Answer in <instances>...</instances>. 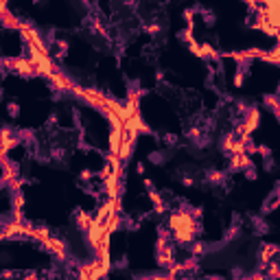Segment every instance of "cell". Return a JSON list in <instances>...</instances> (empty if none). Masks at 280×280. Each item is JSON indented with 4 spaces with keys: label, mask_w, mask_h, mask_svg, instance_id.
Wrapping results in <instances>:
<instances>
[{
    "label": "cell",
    "mask_w": 280,
    "mask_h": 280,
    "mask_svg": "<svg viewBox=\"0 0 280 280\" xmlns=\"http://www.w3.org/2000/svg\"><path fill=\"white\" fill-rule=\"evenodd\" d=\"M142 31L149 35H160L162 33V24L160 22H147L145 26H142Z\"/></svg>",
    "instance_id": "cell-11"
},
{
    "label": "cell",
    "mask_w": 280,
    "mask_h": 280,
    "mask_svg": "<svg viewBox=\"0 0 280 280\" xmlns=\"http://www.w3.org/2000/svg\"><path fill=\"white\" fill-rule=\"evenodd\" d=\"M278 245L276 243H265V245H261V250H258V258H261V265H265V263L274 261V258L278 256Z\"/></svg>",
    "instance_id": "cell-4"
},
{
    "label": "cell",
    "mask_w": 280,
    "mask_h": 280,
    "mask_svg": "<svg viewBox=\"0 0 280 280\" xmlns=\"http://www.w3.org/2000/svg\"><path fill=\"white\" fill-rule=\"evenodd\" d=\"M4 97V90H2V86H0V99H2Z\"/></svg>",
    "instance_id": "cell-18"
},
{
    "label": "cell",
    "mask_w": 280,
    "mask_h": 280,
    "mask_svg": "<svg viewBox=\"0 0 280 280\" xmlns=\"http://www.w3.org/2000/svg\"><path fill=\"white\" fill-rule=\"evenodd\" d=\"M206 182L208 184H215V186H224L225 182H228V173L225 171H208L206 173Z\"/></svg>",
    "instance_id": "cell-7"
},
{
    "label": "cell",
    "mask_w": 280,
    "mask_h": 280,
    "mask_svg": "<svg viewBox=\"0 0 280 280\" xmlns=\"http://www.w3.org/2000/svg\"><path fill=\"white\" fill-rule=\"evenodd\" d=\"M208 280H225V278H221V276H213V278H208Z\"/></svg>",
    "instance_id": "cell-17"
},
{
    "label": "cell",
    "mask_w": 280,
    "mask_h": 280,
    "mask_svg": "<svg viewBox=\"0 0 280 280\" xmlns=\"http://www.w3.org/2000/svg\"><path fill=\"white\" fill-rule=\"evenodd\" d=\"M239 234H241V225L239 224H232L230 228H225V232H224V241H234Z\"/></svg>",
    "instance_id": "cell-10"
},
{
    "label": "cell",
    "mask_w": 280,
    "mask_h": 280,
    "mask_svg": "<svg viewBox=\"0 0 280 280\" xmlns=\"http://www.w3.org/2000/svg\"><path fill=\"white\" fill-rule=\"evenodd\" d=\"M175 263V243H171V245H167L165 250H158L156 252V265L162 267V269H168Z\"/></svg>",
    "instance_id": "cell-3"
},
{
    "label": "cell",
    "mask_w": 280,
    "mask_h": 280,
    "mask_svg": "<svg viewBox=\"0 0 280 280\" xmlns=\"http://www.w3.org/2000/svg\"><path fill=\"white\" fill-rule=\"evenodd\" d=\"M7 112H9L11 118H18V116H20V105L15 103V101H9L7 103Z\"/></svg>",
    "instance_id": "cell-13"
},
{
    "label": "cell",
    "mask_w": 280,
    "mask_h": 280,
    "mask_svg": "<svg viewBox=\"0 0 280 280\" xmlns=\"http://www.w3.org/2000/svg\"><path fill=\"white\" fill-rule=\"evenodd\" d=\"M254 165V160H252V156H247V153H234V156L228 158V171L230 173H243L247 167Z\"/></svg>",
    "instance_id": "cell-2"
},
{
    "label": "cell",
    "mask_w": 280,
    "mask_h": 280,
    "mask_svg": "<svg viewBox=\"0 0 280 280\" xmlns=\"http://www.w3.org/2000/svg\"><path fill=\"white\" fill-rule=\"evenodd\" d=\"M136 173H138V175H145V165H142V162L136 165Z\"/></svg>",
    "instance_id": "cell-16"
},
{
    "label": "cell",
    "mask_w": 280,
    "mask_h": 280,
    "mask_svg": "<svg viewBox=\"0 0 280 280\" xmlns=\"http://www.w3.org/2000/svg\"><path fill=\"white\" fill-rule=\"evenodd\" d=\"M278 204H280V199H278V193H272V199H269L267 204H263V210H261V213H263V215H269V213H274V210L278 208Z\"/></svg>",
    "instance_id": "cell-9"
},
{
    "label": "cell",
    "mask_w": 280,
    "mask_h": 280,
    "mask_svg": "<svg viewBox=\"0 0 280 280\" xmlns=\"http://www.w3.org/2000/svg\"><path fill=\"white\" fill-rule=\"evenodd\" d=\"M165 156H167L165 151H151L149 153V162L151 165H162V162H165Z\"/></svg>",
    "instance_id": "cell-12"
},
{
    "label": "cell",
    "mask_w": 280,
    "mask_h": 280,
    "mask_svg": "<svg viewBox=\"0 0 280 280\" xmlns=\"http://www.w3.org/2000/svg\"><path fill=\"white\" fill-rule=\"evenodd\" d=\"M278 105H280V101H278V94L276 92H274V94H263V108L269 110V112L274 114V118H278V116H280Z\"/></svg>",
    "instance_id": "cell-6"
},
{
    "label": "cell",
    "mask_w": 280,
    "mask_h": 280,
    "mask_svg": "<svg viewBox=\"0 0 280 280\" xmlns=\"http://www.w3.org/2000/svg\"><path fill=\"white\" fill-rule=\"evenodd\" d=\"M188 247H191V256L193 258H199V256L208 254V243H206V241H197V239H195Z\"/></svg>",
    "instance_id": "cell-8"
},
{
    "label": "cell",
    "mask_w": 280,
    "mask_h": 280,
    "mask_svg": "<svg viewBox=\"0 0 280 280\" xmlns=\"http://www.w3.org/2000/svg\"><path fill=\"white\" fill-rule=\"evenodd\" d=\"M182 184H184V186H195V177L184 175V177H182Z\"/></svg>",
    "instance_id": "cell-15"
},
{
    "label": "cell",
    "mask_w": 280,
    "mask_h": 280,
    "mask_svg": "<svg viewBox=\"0 0 280 280\" xmlns=\"http://www.w3.org/2000/svg\"><path fill=\"white\" fill-rule=\"evenodd\" d=\"M75 225H77V230L88 232L90 228H92V215H90L88 210L79 208L77 213H75Z\"/></svg>",
    "instance_id": "cell-5"
},
{
    "label": "cell",
    "mask_w": 280,
    "mask_h": 280,
    "mask_svg": "<svg viewBox=\"0 0 280 280\" xmlns=\"http://www.w3.org/2000/svg\"><path fill=\"white\" fill-rule=\"evenodd\" d=\"M165 145H167V147H175V145H177V136L167 134V136H165Z\"/></svg>",
    "instance_id": "cell-14"
},
{
    "label": "cell",
    "mask_w": 280,
    "mask_h": 280,
    "mask_svg": "<svg viewBox=\"0 0 280 280\" xmlns=\"http://www.w3.org/2000/svg\"><path fill=\"white\" fill-rule=\"evenodd\" d=\"M42 247H44V250L49 252L53 261L61 263V265H64V263H68V245H66V241H64V239H59V236L51 234L49 239L42 243Z\"/></svg>",
    "instance_id": "cell-1"
}]
</instances>
